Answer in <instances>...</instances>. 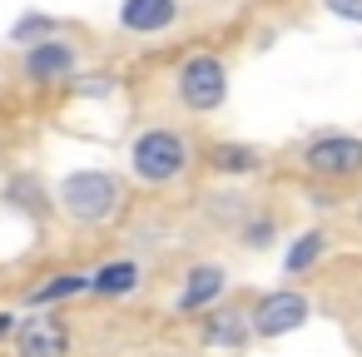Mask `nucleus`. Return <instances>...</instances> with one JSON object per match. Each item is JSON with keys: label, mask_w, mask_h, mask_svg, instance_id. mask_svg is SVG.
<instances>
[{"label": "nucleus", "mask_w": 362, "mask_h": 357, "mask_svg": "<svg viewBox=\"0 0 362 357\" xmlns=\"http://www.w3.org/2000/svg\"><path fill=\"white\" fill-rule=\"evenodd\" d=\"M129 209V179L119 169H70L55 184V213L75 228H105Z\"/></svg>", "instance_id": "obj_1"}, {"label": "nucleus", "mask_w": 362, "mask_h": 357, "mask_svg": "<svg viewBox=\"0 0 362 357\" xmlns=\"http://www.w3.org/2000/svg\"><path fill=\"white\" fill-rule=\"evenodd\" d=\"M194 144L184 129H169V124H144L134 139H129V154H124V169L134 184L144 189H174L189 179L194 169Z\"/></svg>", "instance_id": "obj_2"}, {"label": "nucleus", "mask_w": 362, "mask_h": 357, "mask_svg": "<svg viewBox=\"0 0 362 357\" xmlns=\"http://www.w3.org/2000/svg\"><path fill=\"white\" fill-rule=\"evenodd\" d=\"M174 100L189 115H218L228 105V65L214 50H189L174 65Z\"/></svg>", "instance_id": "obj_3"}, {"label": "nucleus", "mask_w": 362, "mask_h": 357, "mask_svg": "<svg viewBox=\"0 0 362 357\" xmlns=\"http://www.w3.org/2000/svg\"><path fill=\"white\" fill-rule=\"evenodd\" d=\"M298 169L308 179H317V184H357L362 179V134H352V129H322V134L303 139Z\"/></svg>", "instance_id": "obj_4"}, {"label": "nucleus", "mask_w": 362, "mask_h": 357, "mask_svg": "<svg viewBox=\"0 0 362 357\" xmlns=\"http://www.w3.org/2000/svg\"><path fill=\"white\" fill-rule=\"evenodd\" d=\"M248 317H253V337L258 342H278V337H293V332H303L313 322V298L303 288L283 283V288L258 293V303L248 308Z\"/></svg>", "instance_id": "obj_5"}, {"label": "nucleus", "mask_w": 362, "mask_h": 357, "mask_svg": "<svg viewBox=\"0 0 362 357\" xmlns=\"http://www.w3.org/2000/svg\"><path fill=\"white\" fill-rule=\"evenodd\" d=\"M75 75H80V50L70 40H60V35L21 50V80L35 85V90H55V85H65Z\"/></svg>", "instance_id": "obj_6"}, {"label": "nucleus", "mask_w": 362, "mask_h": 357, "mask_svg": "<svg viewBox=\"0 0 362 357\" xmlns=\"http://www.w3.org/2000/svg\"><path fill=\"white\" fill-rule=\"evenodd\" d=\"M11 352L16 357H70L75 352V332H70V322L55 308H45V312L21 317V327L11 337Z\"/></svg>", "instance_id": "obj_7"}, {"label": "nucleus", "mask_w": 362, "mask_h": 357, "mask_svg": "<svg viewBox=\"0 0 362 357\" xmlns=\"http://www.w3.org/2000/svg\"><path fill=\"white\" fill-rule=\"evenodd\" d=\"M194 337H199V347H209V352H248V342H258L248 308H228V303H218L214 312L194 317Z\"/></svg>", "instance_id": "obj_8"}, {"label": "nucleus", "mask_w": 362, "mask_h": 357, "mask_svg": "<svg viewBox=\"0 0 362 357\" xmlns=\"http://www.w3.org/2000/svg\"><path fill=\"white\" fill-rule=\"evenodd\" d=\"M228 293V268L223 263H194L184 278H179V293H174V312L179 317H204L223 303Z\"/></svg>", "instance_id": "obj_9"}, {"label": "nucleus", "mask_w": 362, "mask_h": 357, "mask_svg": "<svg viewBox=\"0 0 362 357\" xmlns=\"http://www.w3.org/2000/svg\"><path fill=\"white\" fill-rule=\"evenodd\" d=\"M204 169L218 174V179H248V174H263L268 169V154L258 144H243V139H214L204 154Z\"/></svg>", "instance_id": "obj_10"}, {"label": "nucleus", "mask_w": 362, "mask_h": 357, "mask_svg": "<svg viewBox=\"0 0 362 357\" xmlns=\"http://www.w3.org/2000/svg\"><path fill=\"white\" fill-rule=\"evenodd\" d=\"M0 204L16 209V213H25L30 223H45V218L55 213V189H45V184H40V174L16 169L6 184H0Z\"/></svg>", "instance_id": "obj_11"}, {"label": "nucleus", "mask_w": 362, "mask_h": 357, "mask_svg": "<svg viewBox=\"0 0 362 357\" xmlns=\"http://www.w3.org/2000/svg\"><path fill=\"white\" fill-rule=\"evenodd\" d=\"M85 293H90V268H55V273H45L40 283H30L21 303H25L30 312H45V308L75 303V298H85Z\"/></svg>", "instance_id": "obj_12"}, {"label": "nucleus", "mask_w": 362, "mask_h": 357, "mask_svg": "<svg viewBox=\"0 0 362 357\" xmlns=\"http://www.w3.org/2000/svg\"><path fill=\"white\" fill-rule=\"evenodd\" d=\"M144 288V263L139 258H105L100 268H90V298H134Z\"/></svg>", "instance_id": "obj_13"}, {"label": "nucleus", "mask_w": 362, "mask_h": 357, "mask_svg": "<svg viewBox=\"0 0 362 357\" xmlns=\"http://www.w3.org/2000/svg\"><path fill=\"white\" fill-rule=\"evenodd\" d=\"M179 25V0H119V30L164 35Z\"/></svg>", "instance_id": "obj_14"}, {"label": "nucleus", "mask_w": 362, "mask_h": 357, "mask_svg": "<svg viewBox=\"0 0 362 357\" xmlns=\"http://www.w3.org/2000/svg\"><path fill=\"white\" fill-rule=\"evenodd\" d=\"M327 253H332V233H327V228H303V233H293L288 248H283V278L313 273Z\"/></svg>", "instance_id": "obj_15"}, {"label": "nucleus", "mask_w": 362, "mask_h": 357, "mask_svg": "<svg viewBox=\"0 0 362 357\" xmlns=\"http://www.w3.org/2000/svg\"><path fill=\"white\" fill-rule=\"evenodd\" d=\"M233 233H238V243H243L248 253H263V248L278 243V213H273V209H248Z\"/></svg>", "instance_id": "obj_16"}, {"label": "nucleus", "mask_w": 362, "mask_h": 357, "mask_svg": "<svg viewBox=\"0 0 362 357\" xmlns=\"http://www.w3.org/2000/svg\"><path fill=\"white\" fill-rule=\"evenodd\" d=\"M50 35H60V21H55V16H45V11H25V16L11 25V35H6V40L25 50V45H40V40H50Z\"/></svg>", "instance_id": "obj_17"}, {"label": "nucleus", "mask_w": 362, "mask_h": 357, "mask_svg": "<svg viewBox=\"0 0 362 357\" xmlns=\"http://www.w3.org/2000/svg\"><path fill=\"white\" fill-rule=\"evenodd\" d=\"M322 11L347 21V25H362V0H322Z\"/></svg>", "instance_id": "obj_18"}, {"label": "nucleus", "mask_w": 362, "mask_h": 357, "mask_svg": "<svg viewBox=\"0 0 362 357\" xmlns=\"http://www.w3.org/2000/svg\"><path fill=\"white\" fill-rule=\"evenodd\" d=\"M85 80H90V85H75L80 95H110V90H115V80H110V75H85Z\"/></svg>", "instance_id": "obj_19"}, {"label": "nucleus", "mask_w": 362, "mask_h": 357, "mask_svg": "<svg viewBox=\"0 0 362 357\" xmlns=\"http://www.w3.org/2000/svg\"><path fill=\"white\" fill-rule=\"evenodd\" d=\"M16 327H21V312H16V308H0V342H11Z\"/></svg>", "instance_id": "obj_20"}, {"label": "nucleus", "mask_w": 362, "mask_h": 357, "mask_svg": "<svg viewBox=\"0 0 362 357\" xmlns=\"http://www.w3.org/2000/svg\"><path fill=\"white\" fill-rule=\"evenodd\" d=\"M352 223H357V228H362V194H357V199H352Z\"/></svg>", "instance_id": "obj_21"}]
</instances>
